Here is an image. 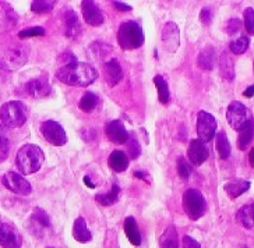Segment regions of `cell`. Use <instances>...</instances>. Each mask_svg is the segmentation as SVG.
I'll return each mask as SVG.
<instances>
[{"mask_svg":"<svg viewBox=\"0 0 254 248\" xmlns=\"http://www.w3.org/2000/svg\"><path fill=\"white\" fill-rule=\"evenodd\" d=\"M56 78L60 83L73 87H88L98 78V71L88 63L75 61L67 66H62L56 71Z\"/></svg>","mask_w":254,"mask_h":248,"instance_id":"obj_1","label":"cell"},{"mask_svg":"<svg viewBox=\"0 0 254 248\" xmlns=\"http://www.w3.org/2000/svg\"><path fill=\"white\" fill-rule=\"evenodd\" d=\"M44 160H45V155L42 149L32 144H27L21 147L15 156L17 167L24 174L37 173L44 165Z\"/></svg>","mask_w":254,"mask_h":248,"instance_id":"obj_2","label":"cell"},{"mask_svg":"<svg viewBox=\"0 0 254 248\" xmlns=\"http://www.w3.org/2000/svg\"><path fill=\"white\" fill-rule=\"evenodd\" d=\"M144 31L137 21H125L118 30V44L125 50L141 48L144 44Z\"/></svg>","mask_w":254,"mask_h":248,"instance_id":"obj_3","label":"cell"},{"mask_svg":"<svg viewBox=\"0 0 254 248\" xmlns=\"http://www.w3.org/2000/svg\"><path fill=\"white\" fill-rule=\"evenodd\" d=\"M0 119H1V123L8 128L21 127L27 121L25 106L20 100L6 102L0 109Z\"/></svg>","mask_w":254,"mask_h":248,"instance_id":"obj_4","label":"cell"},{"mask_svg":"<svg viewBox=\"0 0 254 248\" xmlns=\"http://www.w3.org/2000/svg\"><path fill=\"white\" fill-rule=\"evenodd\" d=\"M183 208L191 220H198L207 211V203L198 190L189 188L183 194Z\"/></svg>","mask_w":254,"mask_h":248,"instance_id":"obj_5","label":"cell"},{"mask_svg":"<svg viewBox=\"0 0 254 248\" xmlns=\"http://www.w3.org/2000/svg\"><path fill=\"white\" fill-rule=\"evenodd\" d=\"M226 119H228L229 126L235 131H242L252 121V114L246 105H243L242 102H238V100H233L228 106Z\"/></svg>","mask_w":254,"mask_h":248,"instance_id":"obj_6","label":"cell"},{"mask_svg":"<svg viewBox=\"0 0 254 248\" xmlns=\"http://www.w3.org/2000/svg\"><path fill=\"white\" fill-rule=\"evenodd\" d=\"M217 119L205 110H200L197 114V134L202 143H209L217 136Z\"/></svg>","mask_w":254,"mask_h":248,"instance_id":"obj_7","label":"cell"},{"mask_svg":"<svg viewBox=\"0 0 254 248\" xmlns=\"http://www.w3.org/2000/svg\"><path fill=\"white\" fill-rule=\"evenodd\" d=\"M41 134L53 147H63L67 143L64 128L58 121L46 120L41 124Z\"/></svg>","mask_w":254,"mask_h":248,"instance_id":"obj_8","label":"cell"},{"mask_svg":"<svg viewBox=\"0 0 254 248\" xmlns=\"http://www.w3.org/2000/svg\"><path fill=\"white\" fill-rule=\"evenodd\" d=\"M3 184L8 191L18 194V196H28L32 191L30 181L27 180L25 177H23L21 174L15 173V172H8V173L4 174Z\"/></svg>","mask_w":254,"mask_h":248,"instance_id":"obj_9","label":"cell"},{"mask_svg":"<svg viewBox=\"0 0 254 248\" xmlns=\"http://www.w3.org/2000/svg\"><path fill=\"white\" fill-rule=\"evenodd\" d=\"M23 239L11 225L0 222V246L3 248H21Z\"/></svg>","mask_w":254,"mask_h":248,"instance_id":"obj_10","label":"cell"},{"mask_svg":"<svg viewBox=\"0 0 254 248\" xmlns=\"http://www.w3.org/2000/svg\"><path fill=\"white\" fill-rule=\"evenodd\" d=\"M81 11L84 21L91 27H98V25L104 24L105 15L102 14L101 8L98 7L95 1H91V0L81 1Z\"/></svg>","mask_w":254,"mask_h":248,"instance_id":"obj_11","label":"cell"},{"mask_svg":"<svg viewBox=\"0 0 254 248\" xmlns=\"http://www.w3.org/2000/svg\"><path fill=\"white\" fill-rule=\"evenodd\" d=\"M162 44L164 48L169 53H175L178 50L180 45V32L179 27L173 21L165 24L164 30H162Z\"/></svg>","mask_w":254,"mask_h":248,"instance_id":"obj_12","label":"cell"},{"mask_svg":"<svg viewBox=\"0 0 254 248\" xmlns=\"http://www.w3.org/2000/svg\"><path fill=\"white\" fill-rule=\"evenodd\" d=\"M187 156L190 159L191 165L200 166L202 165L209 156L208 148L205 147V144L200 140H191L189 144V149H187Z\"/></svg>","mask_w":254,"mask_h":248,"instance_id":"obj_13","label":"cell"},{"mask_svg":"<svg viewBox=\"0 0 254 248\" xmlns=\"http://www.w3.org/2000/svg\"><path fill=\"white\" fill-rule=\"evenodd\" d=\"M105 133H106L108 140L113 144H125L128 140V133L125 124L120 120L109 121L105 126Z\"/></svg>","mask_w":254,"mask_h":248,"instance_id":"obj_14","label":"cell"},{"mask_svg":"<svg viewBox=\"0 0 254 248\" xmlns=\"http://www.w3.org/2000/svg\"><path fill=\"white\" fill-rule=\"evenodd\" d=\"M105 80L109 87H115L120 83V80L123 78V70L120 63L116 59H111L104 64Z\"/></svg>","mask_w":254,"mask_h":248,"instance_id":"obj_15","label":"cell"},{"mask_svg":"<svg viewBox=\"0 0 254 248\" xmlns=\"http://www.w3.org/2000/svg\"><path fill=\"white\" fill-rule=\"evenodd\" d=\"M25 90L32 98H44L51 92V85L44 80L37 78V80H31L30 83H27Z\"/></svg>","mask_w":254,"mask_h":248,"instance_id":"obj_16","label":"cell"},{"mask_svg":"<svg viewBox=\"0 0 254 248\" xmlns=\"http://www.w3.org/2000/svg\"><path fill=\"white\" fill-rule=\"evenodd\" d=\"M250 181L247 180H242V179H235V180L228 181L226 184H225V193L228 194V196L231 197L232 199H235V198H238L242 194H245L247 190L250 188Z\"/></svg>","mask_w":254,"mask_h":248,"instance_id":"obj_17","label":"cell"},{"mask_svg":"<svg viewBox=\"0 0 254 248\" xmlns=\"http://www.w3.org/2000/svg\"><path fill=\"white\" fill-rule=\"evenodd\" d=\"M217 63V56H215V49L212 46L204 48L198 57H197V64L201 70H212Z\"/></svg>","mask_w":254,"mask_h":248,"instance_id":"obj_18","label":"cell"},{"mask_svg":"<svg viewBox=\"0 0 254 248\" xmlns=\"http://www.w3.org/2000/svg\"><path fill=\"white\" fill-rule=\"evenodd\" d=\"M109 167L116 173H122L128 167V158L123 150H113L108 159Z\"/></svg>","mask_w":254,"mask_h":248,"instance_id":"obj_19","label":"cell"},{"mask_svg":"<svg viewBox=\"0 0 254 248\" xmlns=\"http://www.w3.org/2000/svg\"><path fill=\"white\" fill-rule=\"evenodd\" d=\"M123 227H125V233H126L128 241L133 246L138 247L141 244V234H140V230H138V226H137L135 219L133 216H128V218L125 219Z\"/></svg>","mask_w":254,"mask_h":248,"instance_id":"obj_20","label":"cell"},{"mask_svg":"<svg viewBox=\"0 0 254 248\" xmlns=\"http://www.w3.org/2000/svg\"><path fill=\"white\" fill-rule=\"evenodd\" d=\"M73 237L75 239V241L82 243V244L88 243V241H91V239H92V234H91V232L88 230L87 222H85V219L84 218L75 219L74 225H73Z\"/></svg>","mask_w":254,"mask_h":248,"instance_id":"obj_21","label":"cell"},{"mask_svg":"<svg viewBox=\"0 0 254 248\" xmlns=\"http://www.w3.org/2000/svg\"><path fill=\"white\" fill-rule=\"evenodd\" d=\"M159 248H179V239L175 226H168L159 239Z\"/></svg>","mask_w":254,"mask_h":248,"instance_id":"obj_22","label":"cell"},{"mask_svg":"<svg viewBox=\"0 0 254 248\" xmlns=\"http://www.w3.org/2000/svg\"><path fill=\"white\" fill-rule=\"evenodd\" d=\"M64 25H66V37L75 38L81 32V24L80 20L73 10H68L64 17Z\"/></svg>","mask_w":254,"mask_h":248,"instance_id":"obj_23","label":"cell"},{"mask_svg":"<svg viewBox=\"0 0 254 248\" xmlns=\"http://www.w3.org/2000/svg\"><path fill=\"white\" fill-rule=\"evenodd\" d=\"M219 70L221 74L226 80H233L235 78V63L232 60L231 54L228 52H224L219 57Z\"/></svg>","mask_w":254,"mask_h":248,"instance_id":"obj_24","label":"cell"},{"mask_svg":"<svg viewBox=\"0 0 254 248\" xmlns=\"http://www.w3.org/2000/svg\"><path fill=\"white\" fill-rule=\"evenodd\" d=\"M119 193L120 187L115 183L109 193H106V194H98V196L95 197V201H97L99 205H102V206H111V205H113V203L118 201Z\"/></svg>","mask_w":254,"mask_h":248,"instance_id":"obj_25","label":"cell"},{"mask_svg":"<svg viewBox=\"0 0 254 248\" xmlns=\"http://www.w3.org/2000/svg\"><path fill=\"white\" fill-rule=\"evenodd\" d=\"M98 103H99V99H98L97 94H94V92H85L81 97V99H80V102H78V107H80V110H82V112L90 113L95 110Z\"/></svg>","mask_w":254,"mask_h":248,"instance_id":"obj_26","label":"cell"},{"mask_svg":"<svg viewBox=\"0 0 254 248\" xmlns=\"http://www.w3.org/2000/svg\"><path fill=\"white\" fill-rule=\"evenodd\" d=\"M154 84H155V87H157L158 99H159V102L166 105V103L169 102V98H171V92H169L168 83L165 81V78L162 75H157V77H154Z\"/></svg>","mask_w":254,"mask_h":248,"instance_id":"obj_27","label":"cell"},{"mask_svg":"<svg viewBox=\"0 0 254 248\" xmlns=\"http://www.w3.org/2000/svg\"><path fill=\"white\" fill-rule=\"evenodd\" d=\"M253 136H254V123L253 121H250L246 127L243 128L242 131H239V137H238V147H239V149L242 150L247 149L249 144H250V141L253 140Z\"/></svg>","mask_w":254,"mask_h":248,"instance_id":"obj_28","label":"cell"},{"mask_svg":"<svg viewBox=\"0 0 254 248\" xmlns=\"http://www.w3.org/2000/svg\"><path fill=\"white\" fill-rule=\"evenodd\" d=\"M217 150L221 159H228L231 156V144L225 133L217 134Z\"/></svg>","mask_w":254,"mask_h":248,"instance_id":"obj_29","label":"cell"},{"mask_svg":"<svg viewBox=\"0 0 254 248\" xmlns=\"http://www.w3.org/2000/svg\"><path fill=\"white\" fill-rule=\"evenodd\" d=\"M32 223L35 225V229H48L51 227V220H49V216L46 215L45 211H42L41 208H37L34 213H32Z\"/></svg>","mask_w":254,"mask_h":248,"instance_id":"obj_30","label":"cell"},{"mask_svg":"<svg viewBox=\"0 0 254 248\" xmlns=\"http://www.w3.org/2000/svg\"><path fill=\"white\" fill-rule=\"evenodd\" d=\"M27 57H28V53L25 52V49L17 48V49L10 52L8 64H11V67H20V66H23L24 61L27 60Z\"/></svg>","mask_w":254,"mask_h":248,"instance_id":"obj_31","label":"cell"},{"mask_svg":"<svg viewBox=\"0 0 254 248\" xmlns=\"http://www.w3.org/2000/svg\"><path fill=\"white\" fill-rule=\"evenodd\" d=\"M250 45V41L247 37H240L235 41H232L231 45H229V50L235 54H243L249 49Z\"/></svg>","mask_w":254,"mask_h":248,"instance_id":"obj_32","label":"cell"},{"mask_svg":"<svg viewBox=\"0 0 254 248\" xmlns=\"http://www.w3.org/2000/svg\"><path fill=\"white\" fill-rule=\"evenodd\" d=\"M55 1H45V0H38V1H32L31 3V10L38 14H45L52 11Z\"/></svg>","mask_w":254,"mask_h":248,"instance_id":"obj_33","label":"cell"},{"mask_svg":"<svg viewBox=\"0 0 254 248\" xmlns=\"http://www.w3.org/2000/svg\"><path fill=\"white\" fill-rule=\"evenodd\" d=\"M243 21H245V28H246L249 35H254V8L247 7L243 14Z\"/></svg>","mask_w":254,"mask_h":248,"instance_id":"obj_34","label":"cell"},{"mask_svg":"<svg viewBox=\"0 0 254 248\" xmlns=\"http://www.w3.org/2000/svg\"><path fill=\"white\" fill-rule=\"evenodd\" d=\"M236 218H238V222H239L240 225L245 226L246 229H252L254 226V223L252 222V218H250V215H249V209H247V205L245 206H242L238 212V215H236Z\"/></svg>","mask_w":254,"mask_h":248,"instance_id":"obj_35","label":"cell"},{"mask_svg":"<svg viewBox=\"0 0 254 248\" xmlns=\"http://www.w3.org/2000/svg\"><path fill=\"white\" fill-rule=\"evenodd\" d=\"M178 173H179L180 179H183V180H187L191 174V166L183 156L178 159Z\"/></svg>","mask_w":254,"mask_h":248,"instance_id":"obj_36","label":"cell"},{"mask_svg":"<svg viewBox=\"0 0 254 248\" xmlns=\"http://www.w3.org/2000/svg\"><path fill=\"white\" fill-rule=\"evenodd\" d=\"M45 35V30L42 27H31V28H25V30L18 32V38H31V37H44Z\"/></svg>","mask_w":254,"mask_h":248,"instance_id":"obj_37","label":"cell"},{"mask_svg":"<svg viewBox=\"0 0 254 248\" xmlns=\"http://www.w3.org/2000/svg\"><path fill=\"white\" fill-rule=\"evenodd\" d=\"M8 152H10V141H8V138L6 137V134L0 136V163L7 159Z\"/></svg>","mask_w":254,"mask_h":248,"instance_id":"obj_38","label":"cell"},{"mask_svg":"<svg viewBox=\"0 0 254 248\" xmlns=\"http://www.w3.org/2000/svg\"><path fill=\"white\" fill-rule=\"evenodd\" d=\"M127 148H128V155H130V158L135 159L140 156V145H138V141H135L134 138L131 137H128V140H127Z\"/></svg>","mask_w":254,"mask_h":248,"instance_id":"obj_39","label":"cell"},{"mask_svg":"<svg viewBox=\"0 0 254 248\" xmlns=\"http://www.w3.org/2000/svg\"><path fill=\"white\" fill-rule=\"evenodd\" d=\"M240 25H242V23H240L239 18L233 17L226 24V32L228 34H235V32H238L240 30Z\"/></svg>","mask_w":254,"mask_h":248,"instance_id":"obj_40","label":"cell"},{"mask_svg":"<svg viewBox=\"0 0 254 248\" xmlns=\"http://www.w3.org/2000/svg\"><path fill=\"white\" fill-rule=\"evenodd\" d=\"M200 20L204 25H209L211 20H212V8L211 7H204L200 13Z\"/></svg>","mask_w":254,"mask_h":248,"instance_id":"obj_41","label":"cell"},{"mask_svg":"<svg viewBox=\"0 0 254 248\" xmlns=\"http://www.w3.org/2000/svg\"><path fill=\"white\" fill-rule=\"evenodd\" d=\"M183 248H201V246H200V243L197 240H194L193 237L185 236V237H183Z\"/></svg>","mask_w":254,"mask_h":248,"instance_id":"obj_42","label":"cell"},{"mask_svg":"<svg viewBox=\"0 0 254 248\" xmlns=\"http://www.w3.org/2000/svg\"><path fill=\"white\" fill-rule=\"evenodd\" d=\"M113 6L122 10V11H131V6H128L126 3H122V1H113Z\"/></svg>","mask_w":254,"mask_h":248,"instance_id":"obj_43","label":"cell"},{"mask_svg":"<svg viewBox=\"0 0 254 248\" xmlns=\"http://www.w3.org/2000/svg\"><path fill=\"white\" fill-rule=\"evenodd\" d=\"M148 173H145V172H141V170H135L134 172V176L137 177V179H142V180H145L147 183L150 181V177L147 176Z\"/></svg>","mask_w":254,"mask_h":248,"instance_id":"obj_44","label":"cell"},{"mask_svg":"<svg viewBox=\"0 0 254 248\" xmlns=\"http://www.w3.org/2000/svg\"><path fill=\"white\" fill-rule=\"evenodd\" d=\"M243 97H246V98H253L254 97V85H250L249 88L243 91Z\"/></svg>","mask_w":254,"mask_h":248,"instance_id":"obj_45","label":"cell"},{"mask_svg":"<svg viewBox=\"0 0 254 248\" xmlns=\"http://www.w3.org/2000/svg\"><path fill=\"white\" fill-rule=\"evenodd\" d=\"M247 209H249V215H250V218H252V222L254 223V202L250 203V205H247Z\"/></svg>","mask_w":254,"mask_h":248,"instance_id":"obj_46","label":"cell"},{"mask_svg":"<svg viewBox=\"0 0 254 248\" xmlns=\"http://www.w3.org/2000/svg\"><path fill=\"white\" fill-rule=\"evenodd\" d=\"M84 183L87 184V187L88 188H95V184L90 180V177H88V176H85V177H84Z\"/></svg>","mask_w":254,"mask_h":248,"instance_id":"obj_47","label":"cell"},{"mask_svg":"<svg viewBox=\"0 0 254 248\" xmlns=\"http://www.w3.org/2000/svg\"><path fill=\"white\" fill-rule=\"evenodd\" d=\"M249 163H250V166L254 167V147L253 149L250 150V153H249Z\"/></svg>","mask_w":254,"mask_h":248,"instance_id":"obj_48","label":"cell"},{"mask_svg":"<svg viewBox=\"0 0 254 248\" xmlns=\"http://www.w3.org/2000/svg\"><path fill=\"white\" fill-rule=\"evenodd\" d=\"M6 131H4V126H0V136H4Z\"/></svg>","mask_w":254,"mask_h":248,"instance_id":"obj_49","label":"cell"},{"mask_svg":"<svg viewBox=\"0 0 254 248\" xmlns=\"http://www.w3.org/2000/svg\"><path fill=\"white\" fill-rule=\"evenodd\" d=\"M253 71H254V61H253Z\"/></svg>","mask_w":254,"mask_h":248,"instance_id":"obj_50","label":"cell"},{"mask_svg":"<svg viewBox=\"0 0 254 248\" xmlns=\"http://www.w3.org/2000/svg\"><path fill=\"white\" fill-rule=\"evenodd\" d=\"M49 248H53V247H49Z\"/></svg>","mask_w":254,"mask_h":248,"instance_id":"obj_51","label":"cell"}]
</instances>
